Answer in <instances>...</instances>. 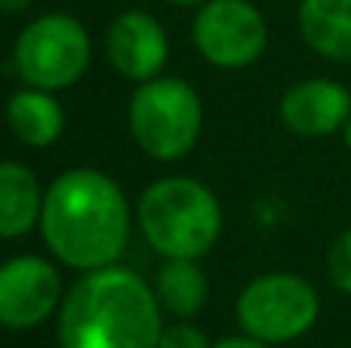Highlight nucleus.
<instances>
[{"instance_id":"nucleus-1","label":"nucleus","mask_w":351,"mask_h":348,"mask_svg":"<svg viewBox=\"0 0 351 348\" xmlns=\"http://www.w3.org/2000/svg\"><path fill=\"white\" fill-rule=\"evenodd\" d=\"M43 244L77 271L114 265L130 240V207L121 185L102 170H68L43 195Z\"/></svg>"},{"instance_id":"nucleus-2","label":"nucleus","mask_w":351,"mask_h":348,"mask_svg":"<svg viewBox=\"0 0 351 348\" xmlns=\"http://www.w3.org/2000/svg\"><path fill=\"white\" fill-rule=\"evenodd\" d=\"M154 290L123 265L93 269L68 290L59 312L62 348H160Z\"/></svg>"},{"instance_id":"nucleus-3","label":"nucleus","mask_w":351,"mask_h":348,"mask_svg":"<svg viewBox=\"0 0 351 348\" xmlns=\"http://www.w3.org/2000/svg\"><path fill=\"white\" fill-rule=\"evenodd\" d=\"M136 219L148 247L167 259H200L222 234V207L216 195L185 176L148 185L139 197Z\"/></svg>"},{"instance_id":"nucleus-4","label":"nucleus","mask_w":351,"mask_h":348,"mask_svg":"<svg viewBox=\"0 0 351 348\" xmlns=\"http://www.w3.org/2000/svg\"><path fill=\"white\" fill-rule=\"evenodd\" d=\"M204 127L200 96L179 77H152L139 84L130 102V133L154 160H179L194 148Z\"/></svg>"},{"instance_id":"nucleus-5","label":"nucleus","mask_w":351,"mask_h":348,"mask_svg":"<svg viewBox=\"0 0 351 348\" xmlns=\"http://www.w3.org/2000/svg\"><path fill=\"white\" fill-rule=\"evenodd\" d=\"M321 299L305 277L271 271L243 287L237 299V321L243 333L268 345L293 343L317 324Z\"/></svg>"},{"instance_id":"nucleus-6","label":"nucleus","mask_w":351,"mask_h":348,"mask_svg":"<svg viewBox=\"0 0 351 348\" xmlns=\"http://www.w3.org/2000/svg\"><path fill=\"white\" fill-rule=\"evenodd\" d=\"M19 77L37 90H65L84 77L90 65V34L74 16L47 12L34 18L16 40Z\"/></svg>"},{"instance_id":"nucleus-7","label":"nucleus","mask_w":351,"mask_h":348,"mask_svg":"<svg viewBox=\"0 0 351 348\" xmlns=\"http://www.w3.org/2000/svg\"><path fill=\"white\" fill-rule=\"evenodd\" d=\"M265 43V16L250 0H206L194 18V47L216 68L253 65Z\"/></svg>"},{"instance_id":"nucleus-8","label":"nucleus","mask_w":351,"mask_h":348,"mask_svg":"<svg viewBox=\"0 0 351 348\" xmlns=\"http://www.w3.org/2000/svg\"><path fill=\"white\" fill-rule=\"evenodd\" d=\"M62 277L40 256H19L0 265V327L31 330L56 312Z\"/></svg>"},{"instance_id":"nucleus-9","label":"nucleus","mask_w":351,"mask_h":348,"mask_svg":"<svg viewBox=\"0 0 351 348\" xmlns=\"http://www.w3.org/2000/svg\"><path fill=\"white\" fill-rule=\"evenodd\" d=\"M278 114L290 133L305 139L342 133L351 117V90L327 77L299 80L284 92Z\"/></svg>"},{"instance_id":"nucleus-10","label":"nucleus","mask_w":351,"mask_h":348,"mask_svg":"<svg viewBox=\"0 0 351 348\" xmlns=\"http://www.w3.org/2000/svg\"><path fill=\"white\" fill-rule=\"evenodd\" d=\"M108 59L127 80L145 84L158 77L170 55V40H167L164 25L154 16L139 10H130L117 16L105 37Z\"/></svg>"},{"instance_id":"nucleus-11","label":"nucleus","mask_w":351,"mask_h":348,"mask_svg":"<svg viewBox=\"0 0 351 348\" xmlns=\"http://www.w3.org/2000/svg\"><path fill=\"white\" fill-rule=\"evenodd\" d=\"M299 34L317 55L351 62V0H299Z\"/></svg>"},{"instance_id":"nucleus-12","label":"nucleus","mask_w":351,"mask_h":348,"mask_svg":"<svg viewBox=\"0 0 351 348\" xmlns=\"http://www.w3.org/2000/svg\"><path fill=\"white\" fill-rule=\"evenodd\" d=\"M43 195L25 164L0 160V238H22L40 225Z\"/></svg>"},{"instance_id":"nucleus-13","label":"nucleus","mask_w":351,"mask_h":348,"mask_svg":"<svg viewBox=\"0 0 351 348\" xmlns=\"http://www.w3.org/2000/svg\"><path fill=\"white\" fill-rule=\"evenodd\" d=\"M6 121H10V129L19 142L31 148H47L65 129V111L53 92L28 86V90L10 96Z\"/></svg>"},{"instance_id":"nucleus-14","label":"nucleus","mask_w":351,"mask_h":348,"mask_svg":"<svg viewBox=\"0 0 351 348\" xmlns=\"http://www.w3.org/2000/svg\"><path fill=\"white\" fill-rule=\"evenodd\" d=\"M160 308L176 318H194L206 302V275L197 259H167L154 281Z\"/></svg>"},{"instance_id":"nucleus-15","label":"nucleus","mask_w":351,"mask_h":348,"mask_svg":"<svg viewBox=\"0 0 351 348\" xmlns=\"http://www.w3.org/2000/svg\"><path fill=\"white\" fill-rule=\"evenodd\" d=\"M327 275H330V284H333L339 293L351 296V228H346V232L333 240V247H330Z\"/></svg>"},{"instance_id":"nucleus-16","label":"nucleus","mask_w":351,"mask_h":348,"mask_svg":"<svg viewBox=\"0 0 351 348\" xmlns=\"http://www.w3.org/2000/svg\"><path fill=\"white\" fill-rule=\"evenodd\" d=\"M160 348H213L204 330L191 324H173L160 336Z\"/></svg>"},{"instance_id":"nucleus-17","label":"nucleus","mask_w":351,"mask_h":348,"mask_svg":"<svg viewBox=\"0 0 351 348\" xmlns=\"http://www.w3.org/2000/svg\"><path fill=\"white\" fill-rule=\"evenodd\" d=\"M213 348H271V345L262 343V339H253V336H228V339H222V343H216Z\"/></svg>"},{"instance_id":"nucleus-18","label":"nucleus","mask_w":351,"mask_h":348,"mask_svg":"<svg viewBox=\"0 0 351 348\" xmlns=\"http://www.w3.org/2000/svg\"><path fill=\"white\" fill-rule=\"evenodd\" d=\"M28 6H31V0H0V12H22Z\"/></svg>"},{"instance_id":"nucleus-19","label":"nucleus","mask_w":351,"mask_h":348,"mask_svg":"<svg viewBox=\"0 0 351 348\" xmlns=\"http://www.w3.org/2000/svg\"><path fill=\"white\" fill-rule=\"evenodd\" d=\"M342 139H346V145L351 148V117H348V123L342 127Z\"/></svg>"},{"instance_id":"nucleus-20","label":"nucleus","mask_w":351,"mask_h":348,"mask_svg":"<svg viewBox=\"0 0 351 348\" xmlns=\"http://www.w3.org/2000/svg\"><path fill=\"white\" fill-rule=\"evenodd\" d=\"M176 6H194V3H206V0H170Z\"/></svg>"}]
</instances>
